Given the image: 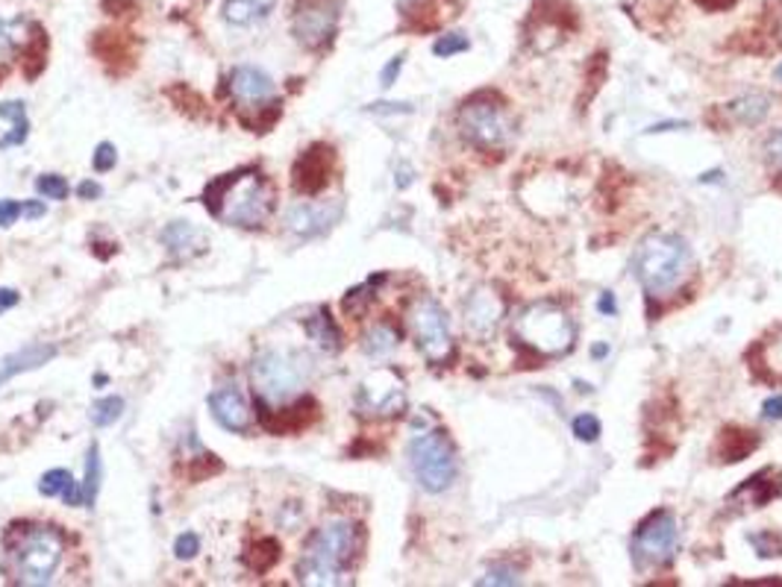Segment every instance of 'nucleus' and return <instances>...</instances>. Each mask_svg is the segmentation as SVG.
Returning a JSON list of instances; mask_svg holds the SVG:
<instances>
[{
  "label": "nucleus",
  "mask_w": 782,
  "mask_h": 587,
  "mask_svg": "<svg viewBox=\"0 0 782 587\" xmlns=\"http://www.w3.org/2000/svg\"><path fill=\"white\" fill-rule=\"evenodd\" d=\"M776 79H782V65H780V68H776Z\"/></svg>",
  "instance_id": "nucleus-51"
},
{
  "label": "nucleus",
  "mask_w": 782,
  "mask_h": 587,
  "mask_svg": "<svg viewBox=\"0 0 782 587\" xmlns=\"http://www.w3.org/2000/svg\"><path fill=\"white\" fill-rule=\"evenodd\" d=\"M77 194L83 200H95V198H101V185L97 182H80V189H77Z\"/></svg>",
  "instance_id": "nucleus-46"
},
{
  "label": "nucleus",
  "mask_w": 782,
  "mask_h": 587,
  "mask_svg": "<svg viewBox=\"0 0 782 587\" xmlns=\"http://www.w3.org/2000/svg\"><path fill=\"white\" fill-rule=\"evenodd\" d=\"M115 162H118V150H115V147L109 145V141H101L95 153H92V164H95V171L97 173L113 171Z\"/></svg>",
  "instance_id": "nucleus-38"
},
{
  "label": "nucleus",
  "mask_w": 782,
  "mask_h": 587,
  "mask_svg": "<svg viewBox=\"0 0 782 587\" xmlns=\"http://www.w3.org/2000/svg\"><path fill=\"white\" fill-rule=\"evenodd\" d=\"M574 435L580 440H585V444H591V440H598V435H600V424H598V417L594 415H577L574 417Z\"/></svg>",
  "instance_id": "nucleus-39"
},
{
  "label": "nucleus",
  "mask_w": 782,
  "mask_h": 587,
  "mask_svg": "<svg viewBox=\"0 0 782 587\" xmlns=\"http://www.w3.org/2000/svg\"><path fill=\"white\" fill-rule=\"evenodd\" d=\"M456 124H459L462 139L486 153L506 150L515 139V118L495 92L468 97L456 115Z\"/></svg>",
  "instance_id": "nucleus-6"
},
{
  "label": "nucleus",
  "mask_w": 782,
  "mask_h": 587,
  "mask_svg": "<svg viewBox=\"0 0 782 587\" xmlns=\"http://www.w3.org/2000/svg\"><path fill=\"white\" fill-rule=\"evenodd\" d=\"M209 412L226 433H247L253 424V415L244 403L242 391L235 385H221L209 394Z\"/></svg>",
  "instance_id": "nucleus-17"
},
{
  "label": "nucleus",
  "mask_w": 782,
  "mask_h": 587,
  "mask_svg": "<svg viewBox=\"0 0 782 587\" xmlns=\"http://www.w3.org/2000/svg\"><path fill=\"white\" fill-rule=\"evenodd\" d=\"M357 408L362 417H398L406 408V385L398 373L380 367L359 385Z\"/></svg>",
  "instance_id": "nucleus-13"
},
{
  "label": "nucleus",
  "mask_w": 782,
  "mask_h": 587,
  "mask_svg": "<svg viewBox=\"0 0 782 587\" xmlns=\"http://www.w3.org/2000/svg\"><path fill=\"white\" fill-rule=\"evenodd\" d=\"M406 327L415 346L430 364L447 367V364L456 359V346H453L451 327H447V314H444L442 302L435 300V297L418 294L415 300H409Z\"/></svg>",
  "instance_id": "nucleus-7"
},
{
  "label": "nucleus",
  "mask_w": 782,
  "mask_h": 587,
  "mask_svg": "<svg viewBox=\"0 0 782 587\" xmlns=\"http://www.w3.org/2000/svg\"><path fill=\"white\" fill-rule=\"evenodd\" d=\"M753 544H757L759 555H765V558H771V555H780L782 546L776 544V535H759V537H750Z\"/></svg>",
  "instance_id": "nucleus-42"
},
{
  "label": "nucleus",
  "mask_w": 782,
  "mask_h": 587,
  "mask_svg": "<svg viewBox=\"0 0 782 587\" xmlns=\"http://www.w3.org/2000/svg\"><path fill=\"white\" fill-rule=\"evenodd\" d=\"M600 309L606 311V314H612V311H615V302H612V294H603V297H600Z\"/></svg>",
  "instance_id": "nucleus-50"
},
{
  "label": "nucleus",
  "mask_w": 782,
  "mask_h": 587,
  "mask_svg": "<svg viewBox=\"0 0 782 587\" xmlns=\"http://www.w3.org/2000/svg\"><path fill=\"white\" fill-rule=\"evenodd\" d=\"M162 242L168 244V250L175 253L177 259H194V256H200L209 247L203 230L192 226L189 221L168 224L166 233H162Z\"/></svg>",
  "instance_id": "nucleus-20"
},
{
  "label": "nucleus",
  "mask_w": 782,
  "mask_h": 587,
  "mask_svg": "<svg viewBox=\"0 0 782 587\" xmlns=\"http://www.w3.org/2000/svg\"><path fill=\"white\" fill-rule=\"evenodd\" d=\"M121 415H124L121 397H104L97 399L95 406H92V424L95 426H113Z\"/></svg>",
  "instance_id": "nucleus-31"
},
{
  "label": "nucleus",
  "mask_w": 782,
  "mask_h": 587,
  "mask_svg": "<svg viewBox=\"0 0 782 587\" xmlns=\"http://www.w3.org/2000/svg\"><path fill=\"white\" fill-rule=\"evenodd\" d=\"M341 0H295L292 33L306 51H321L339 30Z\"/></svg>",
  "instance_id": "nucleus-12"
},
{
  "label": "nucleus",
  "mask_w": 782,
  "mask_h": 587,
  "mask_svg": "<svg viewBox=\"0 0 782 587\" xmlns=\"http://www.w3.org/2000/svg\"><path fill=\"white\" fill-rule=\"evenodd\" d=\"M277 7V0H226L224 21L233 26H251L262 18H268Z\"/></svg>",
  "instance_id": "nucleus-22"
},
{
  "label": "nucleus",
  "mask_w": 782,
  "mask_h": 587,
  "mask_svg": "<svg viewBox=\"0 0 782 587\" xmlns=\"http://www.w3.org/2000/svg\"><path fill=\"white\" fill-rule=\"evenodd\" d=\"M759 438L753 433H744V429H723L721 440H718V456L721 461H741L748 458L753 449H757Z\"/></svg>",
  "instance_id": "nucleus-26"
},
{
  "label": "nucleus",
  "mask_w": 782,
  "mask_h": 587,
  "mask_svg": "<svg viewBox=\"0 0 782 587\" xmlns=\"http://www.w3.org/2000/svg\"><path fill=\"white\" fill-rule=\"evenodd\" d=\"M279 544L274 541V537H262V541H256V544L251 546V553H247V564H251V570L256 573H268L274 564L279 562Z\"/></svg>",
  "instance_id": "nucleus-28"
},
{
  "label": "nucleus",
  "mask_w": 782,
  "mask_h": 587,
  "mask_svg": "<svg viewBox=\"0 0 782 587\" xmlns=\"http://www.w3.org/2000/svg\"><path fill=\"white\" fill-rule=\"evenodd\" d=\"M56 353H60V350H56L53 344H30L24 346V350H18V353L7 355V359L0 362V385H7L9 380H15L18 373L42 367V364L51 362Z\"/></svg>",
  "instance_id": "nucleus-21"
},
{
  "label": "nucleus",
  "mask_w": 782,
  "mask_h": 587,
  "mask_svg": "<svg viewBox=\"0 0 782 587\" xmlns=\"http://www.w3.org/2000/svg\"><path fill=\"white\" fill-rule=\"evenodd\" d=\"M332 173V147L327 145H313L306 150L300 159L292 168V185H295L297 194H321L327 189Z\"/></svg>",
  "instance_id": "nucleus-15"
},
{
  "label": "nucleus",
  "mask_w": 782,
  "mask_h": 587,
  "mask_svg": "<svg viewBox=\"0 0 782 587\" xmlns=\"http://www.w3.org/2000/svg\"><path fill=\"white\" fill-rule=\"evenodd\" d=\"M262 408V424L268 426L271 433H297V429H306V426L313 424L315 417H318V403L315 399H297L295 406L288 408H277V412H271L265 403H260Z\"/></svg>",
  "instance_id": "nucleus-18"
},
{
  "label": "nucleus",
  "mask_w": 782,
  "mask_h": 587,
  "mask_svg": "<svg viewBox=\"0 0 782 587\" xmlns=\"http://www.w3.org/2000/svg\"><path fill=\"white\" fill-rule=\"evenodd\" d=\"M306 332L315 344L327 350V353H339L341 350V329L336 327V320L330 318V309H318L313 318L306 320Z\"/></svg>",
  "instance_id": "nucleus-24"
},
{
  "label": "nucleus",
  "mask_w": 782,
  "mask_h": 587,
  "mask_svg": "<svg viewBox=\"0 0 782 587\" xmlns=\"http://www.w3.org/2000/svg\"><path fill=\"white\" fill-rule=\"evenodd\" d=\"M468 47H471V42L465 39V35L451 33V35H442V39L433 44V53L435 56H453V53H465Z\"/></svg>",
  "instance_id": "nucleus-36"
},
{
  "label": "nucleus",
  "mask_w": 782,
  "mask_h": 587,
  "mask_svg": "<svg viewBox=\"0 0 782 587\" xmlns=\"http://www.w3.org/2000/svg\"><path fill=\"white\" fill-rule=\"evenodd\" d=\"M730 115L741 124H759L768 115V97L762 95H748L730 104Z\"/></svg>",
  "instance_id": "nucleus-29"
},
{
  "label": "nucleus",
  "mask_w": 782,
  "mask_h": 587,
  "mask_svg": "<svg viewBox=\"0 0 782 587\" xmlns=\"http://www.w3.org/2000/svg\"><path fill=\"white\" fill-rule=\"evenodd\" d=\"M477 585H521V576H518V570L515 567H509V564H495L492 570L483 576V579L477 581Z\"/></svg>",
  "instance_id": "nucleus-35"
},
{
  "label": "nucleus",
  "mask_w": 782,
  "mask_h": 587,
  "mask_svg": "<svg viewBox=\"0 0 782 587\" xmlns=\"http://www.w3.org/2000/svg\"><path fill=\"white\" fill-rule=\"evenodd\" d=\"M18 300H21V297H18V291H12V288H0V311L12 309Z\"/></svg>",
  "instance_id": "nucleus-48"
},
{
  "label": "nucleus",
  "mask_w": 782,
  "mask_h": 587,
  "mask_svg": "<svg viewBox=\"0 0 782 587\" xmlns=\"http://www.w3.org/2000/svg\"><path fill=\"white\" fill-rule=\"evenodd\" d=\"M506 314L504 294L495 286H479L471 291L468 302H465V332L474 341H488L495 338L497 327Z\"/></svg>",
  "instance_id": "nucleus-14"
},
{
  "label": "nucleus",
  "mask_w": 782,
  "mask_h": 587,
  "mask_svg": "<svg viewBox=\"0 0 782 587\" xmlns=\"http://www.w3.org/2000/svg\"><path fill=\"white\" fill-rule=\"evenodd\" d=\"M409 465L424 491L442 493L456 479V447L442 429L418 435L409 444Z\"/></svg>",
  "instance_id": "nucleus-9"
},
{
  "label": "nucleus",
  "mask_w": 782,
  "mask_h": 587,
  "mask_svg": "<svg viewBox=\"0 0 782 587\" xmlns=\"http://www.w3.org/2000/svg\"><path fill=\"white\" fill-rule=\"evenodd\" d=\"M97 488H101V449H97V444H92V449H88V461H86V479H83V484H80V491H83V505H86V509L95 505Z\"/></svg>",
  "instance_id": "nucleus-30"
},
{
  "label": "nucleus",
  "mask_w": 782,
  "mask_h": 587,
  "mask_svg": "<svg viewBox=\"0 0 782 587\" xmlns=\"http://www.w3.org/2000/svg\"><path fill=\"white\" fill-rule=\"evenodd\" d=\"M221 473V461H218L215 456H209V452H203V456H198L189 465V476H192L194 482H203L207 476H215Z\"/></svg>",
  "instance_id": "nucleus-37"
},
{
  "label": "nucleus",
  "mask_w": 782,
  "mask_h": 587,
  "mask_svg": "<svg viewBox=\"0 0 782 587\" xmlns=\"http://www.w3.org/2000/svg\"><path fill=\"white\" fill-rule=\"evenodd\" d=\"M374 279L371 282H366V286H359V288H353V291H348V297H345V311H348L350 318H359V314H366V309H368V302L374 300Z\"/></svg>",
  "instance_id": "nucleus-32"
},
{
  "label": "nucleus",
  "mask_w": 782,
  "mask_h": 587,
  "mask_svg": "<svg viewBox=\"0 0 782 587\" xmlns=\"http://www.w3.org/2000/svg\"><path fill=\"white\" fill-rule=\"evenodd\" d=\"M512 335L524 350H530L541 359L568 355L577 344L574 318L557 300H536L524 306L512 320Z\"/></svg>",
  "instance_id": "nucleus-3"
},
{
  "label": "nucleus",
  "mask_w": 782,
  "mask_h": 587,
  "mask_svg": "<svg viewBox=\"0 0 782 587\" xmlns=\"http://www.w3.org/2000/svg\"><path fill=\"white\" fill-rule=\"evenodd\" d=\"M35 189H39V194L47 200L68 198V182L62 180V177H56V173H42V177L35 180Z\"/></svg>",
  "instance_id": "nucleus-34"
},
{
  "label": "nucleus",
  "mask_w": 782,
  "mask_h": 587,
  "mask_svg": "<svg viewBox=\"0 0 782 587\" xmlns=\"http://www.w3.org/2000/svg\"><path fill=\"white\" fill-rule=\"evenodd\" d=\"M21 215H24V203H18V200H0V230L15 224Z\"/></svg>",
  "instance_id": "nucleus-41"
},
{
  "label": "nucleus",
  "mask_w": 782,
  "mask_h": 587,
  "mask_svg": "<svg viewBox=\"0 0 782 587\" xmlns=\"http://www.w3.org/2000/svg\"><path fill=\"white\" fill-rule=\"evenodd\" d=\"M198 553H200V537L194 535V532H186V535L177 537L175 555L180 558V562H189V558H194Z\"/></svg>",
  "instance_id": "nucleus-40"
},
{
  "label": "nucleus",
  "mask_w": 782,
  "mask_h": 587,
  "mask_svg": "<svg viewBox=\"0 0 782 587\" xmlns=\"http://www.w3.org/2000/svg\"><path fill=\"white\" fill-rule=\"evenodd\" d=\"M750 371L759 382L765 385H782V323H776L774 329H768L765 335L759 338L757 344L750 346L748 353Z\"/></svg>",
  "instance_id": "nucleus-16"
},
{
  "label": "nucleus",
  "mask_w": 782,
  "mask_h": 587,
  "mask_svg": "<svg viewBox=\"0 0 782 587\" xmlns=\"http://www.w3.org/2000/svg\"><path fill=\"white\" fill-rule=\"evenodd\" d=\"M762 415H765V420H782V397L765 399V406H762Z\"/></svg>",
  "instance_id": "nucleus-45"
},
{
  "label": "nucleus",
  "mask_w": 782,
  "mask_h": 587,
  "mask_svg": "<svg viewBox=\"0 0 782 587\" xmlns=\"http://www.w3.org/2000/svg\"><path fill=\"white\" fill-rule=\"evenodd\" d=\"M359 541H362V532L357 523H350V520L324 523L306 544V553L297 567V579L315 587L339 585L341 576L357 562Z\"/></svg>",
  "instance_id": "nucleus-2"
},
{
  "label": "nucleus",
  "mask_w": 782,
  "mask_h": 587,
  "mask_svg": "<svg viewBox=\"0 0 782 587\" xmlns=\"http://www.w3.org/2000/svg\"><path fill=\"white\" fill-rule=\"evenodd\" d=\"M0 118L12 121V132H9L7 139H0V147L24 145L27 136H30V121H27L24 104H18V100H7V104H0Z\"/></svg>",
  "instance_id": "nucleus-27"
},
{
  "label": "nucleus",
  "mask_w": 782,
  "mask_h": 587,
  "mask_svg": "<svg viewBox=\"0 0 782 587\" xmlns=\"http://www.w3.org/2000/svg\"><path fill=\"white\" fill-rule=\"evenodd\" d=\"M403 60H406V56H403V53H398V56H394V60H391L389 65L383 68V74H380V83H383L385 88L394 86V79H398L400 68H403Z\"/></svg>",
  "instance_id": "nucleus-43"
},
{
  "label": "nucleus",
  "mask_w": 782,
  "mask_h": 587,
  "mask_svg": "<svg viewBox=\"0 0 782 587\" xmlns=\"http://www.w3.org/2000/svg\"><path fill=\"white\" fill-rule=\"evenodd\" d=\"M230 95H233L235 106H239V115H256L253 121L244 124L253 132H268L271 124L279 118V104L274 100V79L265 71L253 68V65L233 68V74H230Z\"/></svg>",
  "instance_id": "nucleus-10"
},
{
  "label": "nucleus",
  "mask_w": 782,
  "mask_h": 587,
  "mask_svg": "<svg viewBox=\"0 0 782 587\" xmlns=\"http://www.w3.org/2000/svg\"><path fill=\"white\" fill-rule=\"evenodd\" d=\"M44 215V203H35V200H27L24 203V217L35 221V217Z\"/></svg>",
  "instance_id": "nucleus-49"
},
{
  "label": "nucleus",
  "mask_w": 782,
  "mask_h": 587,
  "mask_svg": "<svg viewBox=\"0 0 782 587\" xmlns=\"http://www.w3.org/2000/svg\"><path fill=\"white\" fill-rule=\"evenodd\" d=\"M251 380L256 397L265 406H283L306 382V359L286 350H262L253 359Z\"/></svg>",
  "instance_id": "nucleus-8"
},
{
  "label": "nucleus",
  "mask_w": 782,
  "mask_h": 587,
  "mask_svg": "<svg viewBox=\"0 0 782 587\" xmlns=\"http://www.w3.org/2000/svg\"><path fill=\"white\" fill-rule=\"evenodd\" d=\"M71 479H74V476H71L68 470H62V467L47 470V473L42 476V482H39V493H42V497H60L71 484Z\"/></svg>",
  "instance_id": "nucleus-33"
},
{
  "label": "nucleus",
  "mask_w": 782,
  "mask_h": 587,
  "mask_svg": "<svg viewBox=\"0 0 782 587\" xmlns=\"http://www.w3.org/2000/svg\"><path fill=\"white\" fill-rule=\"evenodd\" d=\"M456 7H459V0H421L415 9H409L406 15L415 30H435L444 24L442 15H456Z\"/></svg>",
  "instance_id": "nucleus-23"
},
{
  "label": "nucleus",
  "mask_w": 782,
  "mask_h": 587,
  "mask_svg": "<svg viewBox=\"0 0 782 587\" xmlns=\"http://www.w3.org/2000/svg\"><path fill=\"white\" fill-rule=\"evenodd\" d=\"M697 7L706 9V12H727V9H732L739 0H695Z\"/></svg>",
  "instance_id": "nucleus-44"
},
{
  "label": "nucleus",
  "mask_w": 782,
  "mask_h": 587,
  "mask_svg": "<svg viewBox=\"0 0 782 587\" xmlns=\"http://www.w3.org/2000/svg\"><path fill=\"white\" fill-rule=\"evenodd\" d=\"M7 546L18 585L39 587L47 585L62 564L65 537L53 526H12Z\"/></svg>",
  "instance_id": "nucleus-5"
},
{
  "label": "nucleus",
  "mask_w": 782,
  "mask_h": 587,
  "mask_svg": "<svg viewBox=\"0 0 782 587\" xmlns=\"http://www.w3.org/2000/svg\"><path fill=\"white\" fill-rule=\"evenodd\" d=\"M339 212H341L339 203H332V206H327V203H321V206L304 203V206H295L292 212H288V230L297 235H304V238H309V235H321L324 230H330L332 221L339 217Z\"/></svg>",
  "instance_id": "nucleus-19"
},
{
  "label": "nucleus",
  "mask_w": 782,
  "mask_h": 587,
  "mask_svg": "<svg viewBox=\"0 0 782 587\" xmlns=\"http://www.w3.org/2000/svg\"><path fill=\"white\" fill-rule=\"evenodd\" d=\"M691 268L688 244L674 233H651L635 250V277L651 300H665L683 286Z\"/></svg>",
  "instance_id": "nucleus-4"
},
{
  "label": "nucleus",
  "mask_w": 782,
  "mask_h": 587,
  "mask_svg": "<svg viewBox=\"0 0 782 587\" xmlns=\"http://www.w3.org/2000/svg\"><path fill=\"white\" fill-rule=\"evenodd\" d=\"M203 206L224 224L256 230L274 212V189L256 168H239L209 182L203 191Z\"/></svg>",
  "instance_id": "nucleus-1"
},
{
  "label": "nucleus",
  "mask_w": 782,
  "mask_h": 587,
  "mask_svg": "<svg viewBox=\"0 0 782 587\" xmlns=\"http://www.w3.org/2000/svg\"><path fill=\"white\" fill-rule=\"evenodd\" d=\"M768 153H771V159H774L776 168H782V132H776L774 139H771V145H768Z\"/></svg>",
  "instance_id": "nucleus-47"
},
{
  "label": "nucleus",
  "mask_w": 782,
  "mask_h": 587,
  "mask_svg": "<svg viewBox=\"0 0 782 587\" xmlns=\"http://www.w3.org/2000/svg\"><path fill=\"white\" fill-rule=\"evenodd\" d=\"M677 546L679 532L674 514L665 509L653 511L651 517L635 529L633 546H630L635 570H656V567H665V564L674 562Z\"/></svg>",
  "instance_id": "nucleus-11"
},
{
  "label": "nucleus",
  "mask_w": 782,
  "mask_h": 587,
  "mask_svg": "<svg viewBox=\"0 0 782 587\" xmlns=\"http://www.w3.org/2000/svg\"><path fill=\"white\" fill-rule=\"evenodd\" d=\"M398 344H400V332L391 327L389 320H380V323H374V327L368 329L366 335H362V350H366L368 355H374V359H383V355L394 353Z\"/></svg>",
  "instance_id": "nucleus-25"
}]
</instances>
